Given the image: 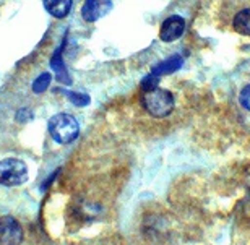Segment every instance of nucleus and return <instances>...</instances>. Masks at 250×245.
Segmentation results:
<instances>
[{"instance_id":"3","label":"nucleus","mask_w":250,"mask_h":245,"mask_svg":"<svg viewBox=\"0 0 250 245\" xmlns=\"http://www.w3.org/2000/svg\"><path fill=\"white\" fill-rule=\"evenodd\" d=\"M28 181V167L21 159L8 158L0 161V184L7 187L21 185Z\"/></svg>"},{"instance_id":"4","label":"nucleus","mask_w":250,"mask_h":245,"mask_svg":"<svg viewBox=\"0 0 250 245\" xmlns=\"http://www.w3.org/2000/svg\"><path fill=\"white\" fill-rule=\"evenodd\" d=\"M23 242V227L12 216L0 218V245H20Z\"/></svg>"},{"instance_id":"6","label":"nucleus","mask_w":250,"mask_h":245,"mask_svg":"<svg viewBox=\"0 0 250 245\" xmlns=\"http://www.w3.org/2000/svg\"><path fill=\"white\" fill-rule=\"evenodd\" d=\"M112 10V0H86L82 7V17L93 23L101 20Z\"/></svg>"},{"instance_id":"10","label":"nucleus","mask_w":250,"mask_h":245,"mask_svg":"<svg viewBox=\"0 0 250 245\" xmlns=\"http://www.w3.org/2000/svg\"><path fill=\"white\" fill-rule=\"evenodd\" d=\"M51 65H52V68L56 70L59 82H61V83H65V84H68V83H70V77H68L67 70H65V67H63V63H62V61H61V57H59V54H56V56H54Z\"/></svg>"},{"instance_id":"13","label":"nucleus","mask_w":250,"mask_h":245,"mask_svg":"<svg viewBox=\"0 0 250 245\" xmlns=\"http://www.w3.org/2000/svg\"><path fill=\"white\" fill-rule=\"evenodd\" d=\"M158 84H159V77H154V75L149 73L148 77H145V78H143V82H142V89H143V93H145V91H149V89L158 88Z\"/></svg>"},{"instance_id":"9","label":"nucleus","mask_w":250,"mask_h":245,"mask_svg":"<svg viewBox=\"0 0 250 245\" xmlns=\"http://www.w3.org/2000/svg\"><path fill=\"white\" fill-rule=\"evenodd\" d=\"M232 28L242 36H250V8H244L236 13L232 20Z\"/></svg>"},{"instance_id":"1","label":"nucleus","mask_w":250,"mask_h":245,"mask_svg":"<svg viewBox=\"0 0 250 245\" xmlns=\"http://www.w3.org/2000/svg\"><path fill=\"white\" fill-rule=\"evenodd\" d=\"M142 104L149 116L163 119L174 111V96L171 91L164 88H154L143 93Z\"/></svg>"},{"instance_id":"8","label":"nucleus","mask_w":250,"mask_h":245,"mask_svg":"<svg viewBox=\"0 0 250 245\" xmlns=\"http://www.w3.org/2000/svg\"><path fill=\"white\" fill-rule=\"evenodd\" d=\"M73 0H44V7L52 17L63 18L67 17L70 8H72Z\"/></svg>"},{"instance_id":"11","label":"nucleus","mask_w":250,"mask_h":245,"mask_svg":"<svg viewBox=\"0 0 250 245\" xmlns=\"http://www.w3.org/2000/svg\"><path fill=\"white\" fill-rule=\"evenodd\" d=\"M51 80H52V75L46 72V73H42V75H39V77L34 80V83H33V91L34 93H42V91H46L47 86H49V83H51Z\"/></svg>"},{"instance_id":"2","label":"nucleus","mask_w":250,"mask_h":245,"mask_svg":"<svg viewBox=\"0 0 250 245\" xmlns=\"http://www.w3.org/2000/svg\"><path fill=\"white\" fill-rule=\"evenodd\" d=\"M47 127L51 137L61 144L72 143L80 133V125L77 119L73 116H68V114H56L54 117H51Z\"/></svg>"},{"instance_id":"7","label":"nucleus","mask_w":250,"mask_h":245,"mask_svg":"<svg viewBox=\"0 0 250 245\" xmlns=\"http://www.w3.org/2000/svg\"><path fill=\"white\" fill-rule=\"evenodd\" d=\"M182 63H184V59H182V56H179L177 54V56H172V57L166 59V61L159 62L158 65H154V67L151 68V75L161 78L163 75H169V73L177 72V70L182 67Z\"/></svg>"},{"instance_id":"14","label":"nucleus","mask_w":250,"mask_h":245,"mask_svg":"<svg viewBox=\"0 0 250 245\" xmlns=\"http://www.w3.org/2000/svg\"><path fill=\"white\" fill-rule=\"evenodd\" d=\"M239 101H241L242 107L247 109V111L250 112V83L242 88L241 94H239Z\"/></svg>"},{"instance_id":"5","label":"nucleus","mask_w":250,"mask_h":245,"mask_svg":"<svg viewBox=\"0 0 250 245\" xmlns=\"http://www.w3.org/2000/svg\"><path fill=\"white\" fill-rule=\"evenodd\" d=\"M186 31V20L179 15H172L167 20H164L159 29V39L164 42H172L179 39Z\"/></svg>"},{"instance_id":"15","label":"nucleus","mask_w":250,"mask_h":245,"mask_svg":"<svg viewBox=\"0 0 250 245\" xmlns=\"http://www.w3.org/2000/svg\"><path fill=\"white\" fill-rule=\"evenodd\" d=\"M33 119V114L29 109H20V112L17 114V121L20 122H28V121H31Z\"/></svg>"},{"instance_id":"12","label":"nucleus","mask_w":250,"mask_h":245,"mask_svg":"<svg viewBox=\"0 0 250 245\" xmlns=\"http://www.w3.org/2000/svg\"><path fill=\"white\" fill-rule=\"evenodd\" d=\"M68 96V99L77 106H86L89 104V96L88 94H82V93H65Z\"/></svg>"}]
</instances>
